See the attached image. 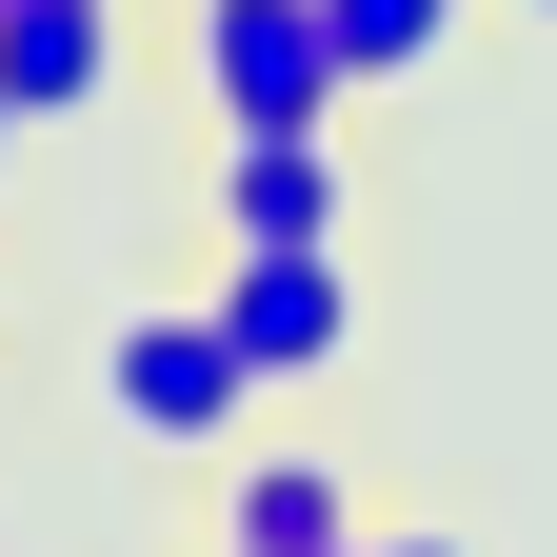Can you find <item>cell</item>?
Returning a JSON list of instances; mask_svg holds the SVG:
<instances>
[{
	"mask_svg": "<svg viewBox=\"0 0 557 557\" xmlns=\"http://www.w3.org/2000/svg\"><path fill=\"white\" fill-rule=\"evenodd\" d=\"M100 418H120L139 458H220L239 418H259V359L220 338V299H139L100 338Z\"/></svg>",
	"mask_w": 557,
	"mask_h": 557,
	"instance_id": "obj_1",
	"label": "cell"
},
{
	"mask_svg": "<svg viewBox=\"0 0 557 557\" xmlns=\"http://www.w3.org/2000/svg\"><path fill=\"white\" fill-rule=\"evenodd\" d=\"M180 60H199V100H220V120H338V100H359L319 0H199Z\"/></svg>",
	"mask_w": 557,
	"mask_h": 557,
	"instance_id": "obj_2",
	"label": "cell"
},
{
	"mask_svg": "<svg viewBox=\"0 0 557 557\" xmlns=\"http://www.w3.org/2000/svg\"><path fill=\"white\" fill-rule=\"evenodd\" d=\"M220 338L278 379H338V338H359V278H338V239H220Z\"/></svg>",
	"mask_w": 557,
	"mask_h": 557,
	"instance_id": "obj_3",
	"label": "cell"
},
{
	"mask_svg": "<svg viewBox=\"0 0 557 557\" xmlns=\"http://www.w3.org/2000/svg\"><path fill=\"white\" fill-rule=\"evenodd\" d=\"M220 239H338V120H220Z\"/></svg>",
	"mask_w": 557,
	"mask_h": 557,
	"instance_id": "obj_4",
	"label": "cell"
},
{
	"mask_svg": "<svg viewBox=\"0 0 557 557\" xmlns=\"http://www.w3.org/2000/svg\"><path fill=\"white\" fill-rule=\"evenodd\" d=\"M120 100V0H0V120H100Z\"/></svg>",
	"mask_w": 557,
	"mask_h": 557,
	"instance_id": "obj_5",
	"label": "cell"
},
{
	"mask_svg": "<svg viewBox=\"0 0 557 557\" xmlns=\"http://www.w3.org/2000/svg\"><path fill=\"white\" fill-rule=\"evenodd\" d=\"M220 537L239 557H338V537H359V478H338V458H259L220 498Z\"/></svg>",
	"mask_w": 557,
	"mask_h": 557,
	"instance_id": "obj_6",
	"label": "cell"
},
{
	"mask_svg": "<svg viewBox=\"0 0 557 557\" xmlns=\"http://www.w3.org/2000/svg\"><path fill=\"white\" fill-rule=\"evenodd\" d=\"M319 21H338V81L398 100V81H438V60L478 40V0H319Z\"/></svg>",
	"mask_w": 557,
	"mask_h": 557,
	"instance_id": "obj_7",
	"label": "cell"
},
{
	"mask_svg": "<svg viewBox=\"0 0 557 557\" xmlns=\"http://www.w3.org/2000/svg\"><path fill=\"white\" fill-rule=\"evenodd\" d=\"M338 557H458V537H379V518H359V537H338Z\"/></svg>",
	"mask_w": 557,
	"mask_h": 557,
	"instance_id": "obj_8",
	"label": "cell"
},
{
	"mask_svg": "<svg viewBox=\"0 0 557 557\" xmlns=\"http://www.w3.org/2000/svg\"><path fill=\"white\" fill-rule=\"evenodd\" d=\"M0 160H21V120H0Z\"/></svg>",
	"mask_w": 557,
	"mask_h": 557,
	"instance_id": "obj_9",
	"label": "cell"
},
{
	"mask_svg": "<svg viewBox=\"0 0 557 557\" xmlns=\"http://www.w3.org/2000/svg\"><path fill=\"white\" fill-rule=\"evenodd\" d=\"M518 21H557V0H518Z\"/></svg>",
	"mask_w": 557,
	"mask_h": 557,
	"instance_id": "obj_10",
	"label": "cell"
},
{
	"mask_svg": "<svg viewBox=\"0 0 557 557\" xmlns=\"http://www.w3.org/2000/svg\"><path fill=\"white\" fill-rule=\"evenodd\" d=\"M220 557H239V537H220Z\"/></svg>",
	"mask_w": 557,
	"mask_h": 557,
	"instance_id": "obj_11",
	"label": "cell"
}]
</instances>
